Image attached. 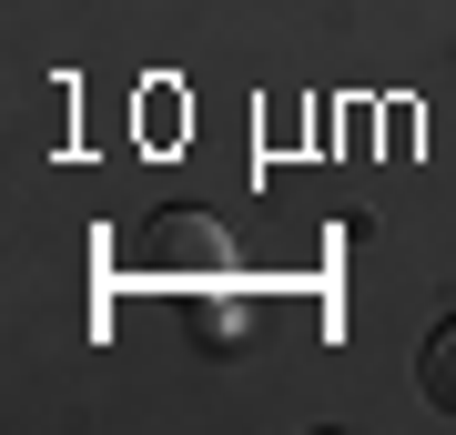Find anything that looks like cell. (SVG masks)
I'll use <instances>...</instances> for the list:
<instances>
[{
    "label": "cell",
    "instance_id": "obj_1",
    "mask_svg": "<svg viewBox=\"0 0 456 435\" xmlns=\"http://www.w3.org/2000/svg\"><path fill=\"white\" fill-rule=\"evenodd\" d=\"M416 375H426V405H446V415H456V314L436 324V334H426V355H416Z\"/></svg>",
    "mask_w": 456,
    "mask_h": 435
}]
</instances>
